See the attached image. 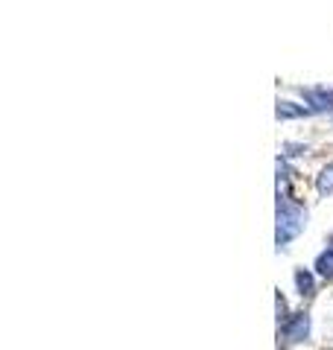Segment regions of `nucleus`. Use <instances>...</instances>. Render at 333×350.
Wrapping results in <instances>:
<instances>
[{"label": "nucleus", "instance_id": "nucleus-1", "mask_svg": "<svg viewBox=\"0 0 333 350\" xmlns=\"http://www.w3.org/2000/svg\"><path fill=\"white\" fill-rule=\"evenodd\" d=\"M319 266H321V275H333V254H330V257H328V254L321 257Z\"/></svg>", "mask_w": 333, "mask_h": 350}, {"label": "nucleus", "instance_id": "nucleus-2", "mask_svg": "<svg viewBox=\"0 0 333 350\" xmlns=\"http://www.w3.org/2000/svg\"><path fill=\"white\" fill-rule=\"evenodd\" d=\"M319 187H321V190H333V167H330V170H325V178H321Z\"/></svg>", "mask_w": 333, "mask_h": 350}]
</instances>
